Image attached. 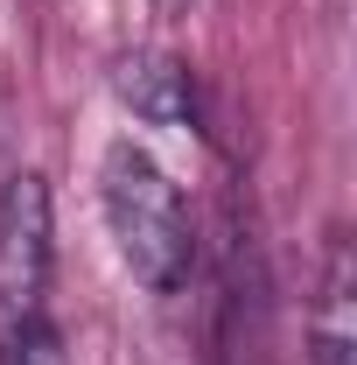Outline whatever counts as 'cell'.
Segmentation results:
<instances>
[{
	"label": "cell",
	"instance_id": "obj_1",
	"mask_svg": "<svg viewBox=\"0 0 357 365\" xmlns=\"http://www.w3.org/2000/svg\"><path fill=\"white\" fill-rule=\"evenodd\" d=\"M98 211L112 232L119 267L134 274L147 295H176L189 267H196V225L182 204V182L140 148V140H112L98 162Z\"/></svg>",
	"mask_w": 357,
	"mask_h": 365
},
{
	"label": "cell",
	"instance_id": "obj_5",
	"mask_svg": "<svg viewBox=\"0 0 357 365\" xmlns=\"http://www.w3.org/2000/svg\"><path fill=\"white\" fill-rule=\"evenodd\" d=\"M0 365H70V351H63V330L43 317H21L0 330Z\"/></svg>",
	"mask_w": 357,
	"mask_h": 365
},
{
	"label": "cell",
	"instance_id": "obj_6",
	"mask_svg": "<svg viewBox=\"0 0 357 365\" xmlns=\"http://www.w3.org/2000/svg\"><path fill=\"white\" fill-rule=\"evenodd\" d=\"M7 155H14V91L0 78V169H7Z\"/></svg>",
	"mask_w": 357,
	"mask_h": 365
},
{
	"label": "cell",
	"instance_id": "obj_4",
	"mask_svg": "<svg viewBox=\"0 0 357 365\" xmlns=\"http://www.w3.org/2000/svg\"><path fill=\"white\" fill-rule=\"evenodd\" d=\"M309 359L357 365V274H351L343 239H329V260H322V288H315V309H309Z\"/></svg>",
	"mask_w": 357,
	"mask_h": 365
},
{
	"label": "cell",
	"instance_id": "obj_7",
	"mask_svg": "<svg viewBox=\"0 0 357 365\" xmlns=\"http://www.w3.org/2000/svg\"><path fill=\"white\" fill-rule=\"evenodd\" d=\"M161 7H182V0H161Z\"/></svg>",
	"mask_w": 357,
	"mask_h": 365
},
{
	"label": "cell",
	"instance_id": "obj_2",
	"mask_svg": "<svg viewBox=\"0 0 357 365\" xmlns=\"http://www.w3.org/2000/svg\"><path fill=\"white\" fill-rule=\"evenodd\" d=\"M49 267H56V211H49L43 169L0 176V330L49 309Z\"/></svg>",
	"mask_w": 357,
	"mask_h": 365
},
{
	"label": "cell",
	"instance_id": "obj_3",
	"mask_svg": "<svg viewBox=\"0 0 357 365\" xmlns=\"http://www.w3.org/2000/svg\"><path fill=\"white\" fill-rule=\"evenodd\" d=\"M112 98L140 127H196V78L169 49H127L112 56Z\"/></svg>",
	"mask_w": 357,
	"mask_h": 365
}]
</instances>
